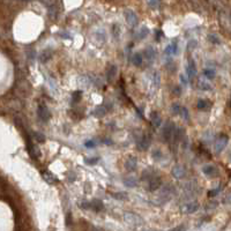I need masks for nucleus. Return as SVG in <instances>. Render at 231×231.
Segmentation results:
<instances>
[{
    "label": "nucleus",
    "instance_id": "f257e3e1",
    "mask_svg": "<svg viewBox=\"0 0 231 231\" xmlns=\"http://www.w3.org/2000/svg\"><path fill=\"white\" fill-rule=\"evenodd\" d=\"M174 129H176V125L172 121H167L165 125L163 126L162 129V138H163L164 142H170L174 134Z\"/></svg>",
    "mask_w": 231,
    "mask_h": 231
},
{
    "label": "nucleus",
    "instance_id": "f03ea898",
    "mask_svg": "<svg viewBox=\"0 0 231 231\" xmlns=\"http://www.w3.org/2000/svg\"><path fill=\"white\" fill-rule=\"evenodd\" d=\"M124 15H125V19H126V22H127L131 27H136V25H138L139 18L134 11H132L129 8H126L124 11Z\"/></svg>",
    "mask_w": 231,
    "mask_h": 231
},
{
    "label": "nucleus",
    "instance_id": "7ed1b4c3",
    "mask_svg": "<svg viewBox=\"0 0 231 231\" xmlns=\"http://www.w3.org/2000/svg\"><path fill=\"white\" fill-rule=\"evenodd\" d=\"M228 142H229V138L228 135L225 134H221L218 138H217L216 142H215V153L220 154L224 150V148L227 147Z\"/></svg>",
    "mask_w": 231,
    "mask_h": 231
},
{
    "label": "nucleus",
    "instance_id": "20e7f679",
    "mask_svg": "<svg viewBox=\"0 0 231 231\" xmlns=\"http://www.w3.org/2000/svg\"><path fill=\"white\" fill-rule=\"evenodd\" d=\"M199 207H200V203L198 201H189V202L184 203L180 207V210L181 213L184 214H193L199 209Z\"/></svg>",
    "mask_w": 231,
    "mask_h": 231
},
{
    "label": "nucleus",
    "instance_id": "39448f33",
    "mask_svg": "<svg viewBox=\"0 0 231 231\" xmlns=\"http://www.w3.org/2000/svg\"><path fill=\"white\" fill-rule=\"evenodd\" d=\"M124 220L131 225H141L142 224V218L135 213H131V212L124 214Z\"/></svg>",
    "mask_w": 231,
    "mask_h": 231
},
{
    "label": "nucleus",
    "instance_id": "423d86ee",
    "mask_svg": "<svg viewBox=\"0 0 231 231\" xmlns=\"http://www.w3.org/2000/svg\"><path fill=\"white\" fill-rule=\"evenodd\" d=\"M161 184H162V180H161V177L160 176H154L149 179V180L147 181V190L150 191V192H154V191H156L161 187Z\"/></svg>",
    "mask_w": 231,
    "mask_h": 231
},
{
    "label": "nucleus",
    "instance_id": "0eeeda50",
    "mask_svg": "<svg viewBox=\"0 0 231 231\" xmlns=\"http://www.w3.org/2000/svg\"><path fill=\"white\" fill-rule=\"evenodd\" d=\"M37 114H38L39 119H41L42 121H44V123L49 120V119H50V117H51L50 111H49L47 107H46L44 103H41L38 105V109H37Z\"/></svg>",
    "mask_w": 231,
    "mask_h": 231
},
{
    "label": "nucleus",
    "instance_id": "6e6552de",
    "mask_svg": "<svg viewBox=\"0 0 231 231\" xmlns=\"http://www.w3.org/2000/svg\"><path fill=\"white\" fill-rule=\"evenodd\" d=\"M124 167L128 172H134L138 168V158L135 156H128L125 161Z\"/></svg>",
    "mask_w": 231,
    "mask_h": 231
},
{
    "label": "nucleus",
    "instance_id": "1a4fd4ad",
    "mask_svg": "<svg viewBox=\"0 0 231 231\" xmlns=\"http://www.w3.org/2000/svg\"><path fill=\"white\" fill-rule=\"evenodd\" d=\"M150 142H151V139L148 134H143L141 138L139 139L138 141V148L139 150H142V151H146L148 150V148L150 147Z\"/></svg>",
    "mask_w": 231,
    "mask_h": 231
},
{
    "label": "nucleus",
    "instance_id": "9d476101",
    "mask_svg": "<svg viewBox=\"0 0 231 231\" xmlns=\"http://www.w3.org/2000/svg\"><path fill=\"white\" fill-rule=\"evenodd\" d=\"M171 173L173 176L174 178H177V179H181V178H184L186 176V170H185V168L180 164H177V165H174L172 171H171Z\"/></svg>",
    "mask_w": 231,
    "mask_h": 231
},
{
    "label": "nucleus",
    "instance_id": "9b49d317",
    "mask_svg": "<svg viewBox=\"0 0 231 231\" xmlns=\"http://www.w3.org/2000/svg\"><path fill=\"white\" fill-rule=\"evenodd\" d=\"M186 75H187V79H189V80H193V79L195 78L196 66H195V63L193 60H190L187 66H186Z\"/></svg>",
    "mask_w": 231,
    "mask_h": 231
},
{
    "label": "nucleus",
    "instance_id": "f8f14e48",
    "mask_svg": "<svg viewBox=\"0 0 231 231\" xmlns=\"http://www.w3.org/2000/svg\"><path fill=\"white\" fill-rule=\"evenodd\" d=\"M149 119H150V123L154 125V127L158 128L162 124V118H161L160 113L157 112V111H151L149 113Z\"/></svg>",
    "mask_w": 231,
    "mask_h": 231
},
{
    "label": "nucleus",
    "instance_id": "ddd939ff",
    "mask_svg": "<svg viewBox=\"0 0 231 231\" xmlns=\"http://www.w3.org/2000/svg\"><path fill=\"white\" fill-rule=\"evenodd\" d=\"M123 183L126 187H131V189H134L139 185V179L134 176H128V177H125L123 179Z\"/></svg>",
    "mask_w": 231,
    "mask_h": 231
},
{
    "label": "nucleus",
    "instance_id": "4468645a",
    "mask_svg": "<svg viewBox=\"0 0 231 231\" xmlns=\"http://www.w3.org/2000/svg\"><path fill=\"white\" fill-rule=\"evenodd\" d=\"M117 72H118V67L116 66L114 64L110 65L107 69V80L109 82H112L113 81V79L116 78V75H117Z\"/></svg>",
    "mask_w": 231,
    "mask_h": 231
},
{
    "label": "nucleus",
    "instance_id": "2eb2a0df",
    "mask_svg": "<svg viewBox=\"0 0 231 231\" xmlns=\"http://www.w3.org/2000/svg\"><path fill=\"white\" fill-rule=\"evenodd\" d=\"M202 172L207 177H216V174L218 173L216 167H214V165H205L202 168Z\"/></svg>",
    "mask_w": 231,
    "mask_h": 231
},
{
    "label": "nucleus",
    "instance_id": "dca6fc26",
    "mask_svg": "<svg viewBox=\"0 0 231 231\" xmlns=\"http://www.w3.org/2000/svg\"><path fill=\"white\" fill-rule=\"evenodd\" d=\"M178 52V43L174 41V42L170 43L169 45L165 47L164 50V53L168 54V56H173V54H177Z\"/></svg>",
    "mask_w": 231,
    "mask_h": 231
},
{
    "label": "nucleus",
    "instance_id": "f3484780",
    "mask_svg": "<svg viewBox=\"0 0 231 231\" xmlns=\"http://www.w3.org/2000/svg\"><path fill=\"white\" fill-rule=\"evenodd\" d=\"M143 56L147 58V60L153 61L155 59V57H156V50L154 49V46H148L143 51Z\"/></svg>",
    "mask_w": 231,
    "mask_h": 231
},
{
    "label": "nucleus",
    "instance_id": "a211bd4d",
    "mask_svg": "<svg viewBox=\"0 0 231 231\" xmlns=\"http://www.w3.org/2000/svg\"><path fill=\"white\" fill-rule=\"evenodd\" d=\"M91 209L95 210V212H97V213H100V212H102V210L104 209V205L103 202L101 201L100 199H95L91 201Z\"/></svg>",
    "mask_w": 231,
    "mask_h": 231
},
{
    "label": "nucleus",
    "instance_id": "6ab92c4d",
    "mask_svg": "<svg viewBox=\"0 0 231 231\" xmlns=\"http://www.w3.org/2000/svg\"><path fill=\"white\" fill-rule=\"evenodd\" d=\"M185 136V129L183 127H176L174 129V134H173V139L176 142H179L183 140V138Z\"/></svg>",
    "mask_w": 231,
    "mask_h": 231
},
{
    "label": "nucleus",
    "instance_id": "aec40b11",
    "mask_svg": "<svg viewBox=\"0 0 231 231\" xmlns=\"http://www.w3.org/2000/svg\"><path fill=\"white\" fill-rule=\"evenodd\" d=\"M142 61H143V58H142V54L136 52L132 56V64L136 66V67H140L141 65H142Z\"/></svg>",
    "mask_w": 231,
    "mask_h": 231
},
{
    "label": "nucleus",
    "instance_id": "412c9836",
    "mask_svg": "<svg viewBox=\"0 0 231 231\" xmlns=\"http://www.w3.org/2000/svg\"><path fill=\"white\" fill-rule=\"evenodd\" d=\"M42 174L46 183H49V184H56V183H57V178L54 177L51 172H49V171H43Z\"/></svg>",
    "mask_w": 231,
    "mask_h": 231
},
{
    "label": "nucleus",
    "instance_id": "4be33fe9",
    "mask_svg": "<svg viewBox=\"0 0 231 231\" xmlns=\"http://www.w3.org/2000/svg\"><path fill=\"white\" fill-rule=\"evenodd\" d=\"M210 107H212V104H210V102L208 100H199L198 103H196V107L199 110H207Z\"/></svg>",
    "mask_w": 231,
    "mask_h": 231
},
{
    "label": "nucleus",
    "instance_id": "5701e85b",
    "mask_svg": "<svg viewBox=\"0 0 231 231\" xmlns=\"http://www.w3.org/2000/svg\"><path fill=\"white\" fill-rule=\"evenodd\" d=\"M148 35H149V29L147 28V27H141V28L139 29V31L136 32V38L145 39Z\"/></svg>",
    "mask_w": 231,
    "mask_h": 231
},
{
    "label": "nucleus",
    "instance_id": "b1692460",
    "mask_svg": "<svg viewBox=\"0 0 231 231\" xmlns=\"http://www.w3.org/2000/svg\"><path fill=\"white\" fill-rule=\"evenodd\" d=\"M154 176H156V173H155V171L153 170V169H147V170H145L142 172V177H141V179H142V180H149L150 178L151 177H154Z\"/></svg>",
    "mask_w": 231,
    "mask_h": 231
},
{
    "label": "nucleus",
    "instance_id": "393cba45",
    "mask_svg": "<svg viewBox=\"0 0 231 231\" xmlns=\"http://www.w3.org/2000/svg\"><path fill=\"white\" fill-rule=\"evenodd\" d=\"M105 113H107V109H105L104 107H102V105L95 107V110H94V112H92V114H94L95 117H97V118L103 117Z\"/></svg>",
    "mask_w": 231,
    "mask_h": 231
},
{
    "label": "nucleus",
    "instance_id": "a878e982",
    "mask_svg": "<svg viewBox=\"0 0 231 231\" xmlns=\"http://www.w3.org/2000/svg\"><path fill=\"white\" fill-rule=\"evenodd\" d=\"M95 36H96V38L102 43L107 41V34H105V31H104L103 29H98V30H96V31H95Z\"/></svg>",
    "mask_w": 231,
    "mask_h": 231
},
{
    "label": "nucleus",
    "instance_id": "bb28decb",
    "mask_svg": "<svg viewBox=\"0 0 231 231\" xmlns=\"http://www.w3.org/2000/svg\"><path fill=\"white\" fill-rule=\"evenodd\" d=\"M51 56H52V50L49 51V49H47V50H45L39 56V60L42 61V63H46L51 58Z\"/></svg>",
    "mask_w": 231,
    "mask_h": 231
},
{
    "label": "nucleus",
    "instance_id": "cd10ccee",
    "mask_svg": "<svg viewBox=\"0 0 231 231\" xmlns=\"http://www.w3.org/2000/svg\"><path fill=\"white\" fill-rule=\"evenodd\" d=\"M111 195H112V198H114V199H117V200H127L128 199V195H127V193L126 192L112 193Z\"/></svg>",
    "mask_w": 231,
    "mask_h": 231
},
{
    "label": "nucleus",
    "instance_id": "c85d7f7f",
    "mask_svg": "<svg viewBox=\"0 0 231 231\" xmlns=\"http://www.w3.org/2000/svg\"><path fill=\"white\" fill-rule=\"evenodd\" d=\"M151 157H153L155 161H160V160H162L163 154H162V151H161L160 149H154L153 151H151Z\"/></svg>",
    "mask_w": 231,
    "mask_h": 231
},
{
    "label": "nucleus",
    "instance_id": "c756f323",
    "mask_svg": "<svg viewBox=\"0 0 231 231\" xmlns=\"http://www.w3.org/2000/svg\"><path fill=\"white\" fill-rule=\"evenodd\" d=\"M79 207L82 208V209H90L91 208V202H89L87 200H81L80 203H79Z\"/></svg>",
    "mask_w": 231,
    "mask_h": 231
},
{
    "label": "nucleus",
    "instance_id": "7c9ffc66",
    "mask_svg": "<svg viewBox=\"0 0 231 231\" xmlns=\"http://www.w3.org/2000/svg\"><path fill=\"white\" fill-rule=\"evenodd\" d=\"M203 75L208 79H214L215 78V72L214 69H210V68H206L205 71H203Z\"/></svg>",
    "mask_w": 231,
    "mask_h": 231
},
{
    "label": "nucleus",
    "instance_id": "2f4dec72",
    "mask_svg": "<svg viewBox=\"0 0 231 231\" xmlns=\"http://www.w3.org/2000/svg\"><path fill=\"white\" fill-rule=\"evenodd\" d=\"M82 98V92L80 91V90H78V91H74L73 92V96H72V100H73V102L74 103H78L79 101Z\"/></svg>",
    "mask_w": 231,
    "mask_h": 231
},
{
    "label": "nucleus",
    "instance_id": "473e14b6",
    "mask_svg": "<svg viewBox=\"0 0 231 231\" xmlns=\"http://www.w3.org/2000/svg\"><path fill=\"white\" fill-rule=\"evenodd\" d=\"M180 116L184 118L185 120H190V113H189V110L186 109V107H181V111H180Z\"/></svg>",
    "mask_w": 231,
    "mask_h": 231
},
{
    "label": "nucleus",
    "instance_id": "72a5a7b5",
    "mask_svg": "<svg viewBox=\"0 0 231 231\" xmlns=\"http://www.w3.org/2000/svg\"><path fill=\"white\" fill-rule=\"evenodd\" d=\"M171 110H172V112H173V114H179L180 116V111H181V107L179 105V104H173L172 105V107H171Z\"/></svg>",
    "mask_w": 231,
    "mask_h": 231
},
{
    "label": "nucleus",
    "instance_id": "f704fd0d",
    "mask_svg": "<svg viewBox=\"0 0 231 231\" xmlns=\"http://www.w3.org/2000/svg\"><path fill=\"white\" fill-rule=\"evenodd\" d=\"M98 161H100V157H92V158H85V163L89 164V165H92V164H96Z\"/></svg>",
    "mask_w": 231,
    "mask_h": 231
},
{
    "label": "nucleus",
    "instance_id": "c9c22d12",
    "mask_svg": "<svg viewBox=\"0 0 231 231\" xmlns=\"http://www.w3.org/2000/svg\"><path fill=\"white\" fill-rule=\"evenodd\" d=\"M199 87L202 89V90H210V89H212L209 83H207V82H205V81H201V80L199 81Z\"/></svg>",
    "mask_w": 231,
    "mask_h": 231
},
{
    "label": "nucleus",
    "instance_id": "e433bc0d",
    "mask_svg": "<svg viewBox=\"0 0 231 231\" xmlns=\"http://www.w3.org/2000/svg\"><path fill=\"white\" fill-rule=\"evenodd\" d=\"M34 135H35L36 140H37L38 142H44V141H45V136H44L42 133H34Z\"/></svg>",
    "mask_w": 231,
    "mask_h": 231
},
{
    "label": "nucleus",
    "instance_id": "4c0bfd02",
    "mask_svg": "<svg viewBox=\"0 0 231 231\" xmlns=\"http://www.w3.org/2000/svg\"><path fill=\"white\" fill-rule=\"evenodd\" d=\"M95 146H96V142H95L94 140H88V141H85V148H94Z\"/></svg>",
    "mask_w": 231,
    "mask_h": 231
},
{
    "label": "nucleus",
    "instance_id": "58836bf2",
    "mask_svg": "<svg viewBox=\"0 0 231 231\" xmlns=\"http://www.w3.org/2000/svg\"><path fill=\"white\" fill-rule=\"evenodd\" d=\"M112 34H113L114 37L118 39V37H119V28H118L117 25H112Z\"/></svg>",
    "mask_w": 231,
    "mask_h": 231
},
{
    "label": "nucleus",
    "instance_id": "ea45409f",
    "mask_svg": "<svg viewBox=\"0 0 231 231\" xmlns=\"http://www.w3.org/2000/svg\"><path fill=\"white\" fill-rule=\"evenodd\" d=\"M168 231H186V227H185L184 224H180V225H178V227L173 228V229H171V230H168Z\"/></svg>",
    "mask_w": 231,
    "mask_h": 231
},
{
    "label": "nucleus",
    "instance_id": "a19ab883",
    "mask_svg": "<svg viewBox=\"0 0 231 231\" xmlns=\"http://www.w3.org/2000/svg\"><path fill=\"white\" fill-rule=\"evenodd\" d=\"M209 41L213 43H216V44L220 43V39L217 38V36H215V35H209Z\"/></svg>",
    "mask_w": 231,
    "mask_h": 231
},
{
    "label": "nucleus",
    "instance_id": "79ce46f5",
    "mask_svg": "<svg viewBox=\"0 0 231 231\" xmlns=\"http://www.w3.org/2000/svg\"><path fill=\"white\" fill-rule=\"evenodd\" d=\"M218 192H220V187H218V189H216V190H213V191H209V193H208V194H209V196H214V195H216Z\"/></svg>",
    "mask_w": 231,
    "mask_h": 231
},
{
    "label": "nucleus",
    "instance_id": "37998d69",
    "mask_svg": "<svg viewBox=\"0 0 231 231\" xmlns=\"http://www.w3.org/2000/svg\"><path fill=\"white\" fill-rule=\"evenodd\" d=\"M161 36H162V31H160V30H156V41H157V42H160V41H161V38H162Z\"/></svg>",
    "mask_w": 231,
    "mask_h": 231
},
{
    "label": "nucleus",
    "instance_id": "c03bdc74",
    "mask_svg": "<svg viewBox=\"0 0 231 231\" xmlns=\"http://www.w3.org/2000/svg\"><path fill=\"white\" fill-rule=\"evenodd\" d=\"M148 5H149V6H153V7H156V6H158V3H156V1H149V3H148Z\"/></svg>",
    "mask_w": 231,
    "mask_h": 231
},
{
    "label": "nucleus",
    "instance_id": "a18cd8bd",
    "mask_svg": "<svg viewBox=\"0 0 231 231\" xmlns=\"http://www.w3.org/2000/svg\"><path fill=\"white\" fill-rule=\"evenodd\" d=\"M180 88H176L174 89V94H176V95H178V96H179V95H180Z\"/></svg>",
    "mask_w": 231,
    "mask_h": 231
},
{
    "label": "nucleus",
    "instance_id": "49530a36",
    "mask_svg": "<svg viewBox=\"0 0 231 231\" xmlns=\"http://www.w3.org/2000/svg\"><path fill=\"white\" fill-rule=\"evenodd\" d=\"M230 107H231V100H230Z\"/></svg>",
    "mask_w": 231,
    "mask_h": 231
}]
</instances>
